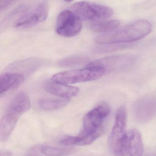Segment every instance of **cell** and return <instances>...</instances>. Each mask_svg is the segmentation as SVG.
<instances>
[{"mask_svg":"<svg viewBox=\"0 0 156 156\" xmlns=\"http://www.w3.org/2000/svg\"><path fill=\"white\" fill-rule=\"evenodd\" d=\"M110 113L109 106L103 103L87 113L81 133L71 139L72 145L85 146L101 136L105 130V122Z\"/></svg>","mask_w":156,"mask_h":156,"instance_id":"cell-1","label":"cell"},{"mask_svg":"<svg viewBox=\"0 0 156 156\" xmlns=\"http://www.w3.org/2000/svg\"><path fill=\"white\" fill-rule=\"evenodd\" d=\"M87 60V58L83 55H73L62 59L58 62V65L62 67H72L86 63Z\"/></svg>","mask_w":156,"mask_h":156,"instance_id":"cell-13","label":"cell"},{"mask_svg":"<svg viewBox=\"0 0 156 156\" xmlns=\"http://www.w3.org/2000/svg\"><path fill=\"white\" fill-rule=\"evenodd\" d=\"M44 88L48 93L65 99L76 96L80 91L78 87L58 83L52 81L47 82Z\"/></svg>","mask_w":156,"mask_h":156,"instance_id":"cell-9","label":"cell"},{"mask_svg":"<svg viewBox=\"0 0 156 156\" xmlns=\"http://www.w3.org/2000/svg\"><path fill=\"white\" fill-rule=\"evenodd\" d=\"M126 107L122 106L118 109L116 113L114 126L109 136L108 142L112 150L127 132L126 131Z\"/></svg>","mask_w":156,"mask_h":156,"instance_id":"cell-8","label":"cell"},{"mask_svg":"<svg viewBox=\"0 0 156 156\" xmlns=\"http://www.w3.org/2000/svg\"><path fill=\"white\" fill-rule=\"evenodd\" d=\"M25 80L23 75L19 73H6L0 77V94H5L20 86Z\"/></svg>","mask_w":156,"mask_h":156,"instance_id":"cell-10","label":"cell"},{"mask_svg":"<svg viewBox=\"0 0 156 156\" xmlns=\"http://www.w3.org/2000/svg\"><path fill=\"white\" fill-rule=\"evenodd\" d=\"M26 156H41L37 149L34 148L30 151Z\"/></svg>","mask_w":156,"mask_h":156,"instance_id":"cell-16","label":"cell"},{"mask_svg":"<svg viewBox=\"0 0 156 156\" xmlns=\"http://www.w3.org/2000/svg\"><path fill=\"white\" fill-rule=\"evenodd\" d=\"M82 29L81 20L69 10L63 11L56 20V32L59 35L72 37L77 35Z\"/></svg>","mask_w":156,"mask_h":156,"instance_id":"cell-7","label":"cell"},{"mask_svg":"<svg viewBox=\"0 0 156 156\" xmlns=\"http://www.w3.org/2000/svg\"><path fill=\"white\" fill-rule=\"evenodd\" d=\"M49 12V5L46 1L41 2L25 12L14 23V28L28 29L44 21Z\"/></svg>","mask_w":156,"mask_h":156,"instance_id":"cell-6","label":"cell"},{"mask_svg":"<svg viewBox=\"0 0 156 156\" xmlns=\"http://www.w3.org/2000/svg\"><path fill=\"white\" fill-rule=\"evenodd\" d=\"M151 23L145 20H138L119 30L98 35L95 41L102 45L132 42L147 36L151 31Z\"/></svg>","mask_w":156,"mask_h":156,"instance_id":"cell-2","label":"cell"},{"mask_svg":"<svg viewBox=\"0 0 156 156\" xmlns=\"http://www.w3.org/2000/svg\"><path fill=\"white\" fill-rule=\"evenodd\" d=\"M41 153L45 156H64L70 154L73 151V149L43 146L41 147Z\"/></svg>","mask_w":156,"mask_h":156,"instance_id":"cell-14","label":"cell"},{"mask_svg":"<svg viewBox=\"0 0 156 156\" xmlns=\"http://www.w3.org/2000/svg\"><path fill=\"white\" fill-rule=\"evenodd\" d=\"M106 70L98 66L60 72L53 76L52 81L63 84H71L94 81L104 76Z\"/></svg>","mask_w":156,"mask_h":156,"instance_id":"cell-3","label":"cell"},{"mask_svg":"<svg viewBox=\"0 0 156 156\" xmlns=\"http://www.w3.org/2000/svg\"><path fill=\"white\" fill-rule=\"evenodd\" d=\"M70 10L80 20L93 22L106 20L114 13L110 7L87 1L75 3L70 8Z\"/></svg>","mask_w":156,"mask_h":156,"instance_id":"cell-4","label":"cell"},{"mask_svg":"<svg viewBox=\"0 0 156 156\" xmlns=\"http://www.w3.org/2000/svg\"><path fill=\"white\" fill-rule=\"evenodd\" d=\"M70 102L67 99H42L39 101V107L46 111H54L67 105Z\"/></svg>","mask_w":156,"mask_h":156,"instance_id":"cell-12","label":"cell"},{"mask_svg":"<svg viewBox=\"0 0 156 156\" xmlns=\"http://www.w3.org/2000/svg\"><path fill=\"white\" fill-rule=\"evenodd\" d=\"M112 151L115 156H142L144 147L139 131L135 129L127 131Z\"/></svg>","mask_w":156,"mask_h":156,"instance_id":"cell-5","label":"cell"},{"mask_svg":"<svg viewBox=\"0 0 156 156\" xmlns=\"http://www.w3.org/2000/svg\"><path fill=\"white\" fill-rule=\"evenodd\" d=\"M14 1H1L0 2V11H3L7 9L9 7L11 6Z\"/></svg>","mask_w":156,"mask_h":156,"instance_id":"cell-15","label":"cell"},{"mask_svg":"<svg viewBox=\"0 0 156 156\" xmlns=\"http://www.w3.org/2000/svg\"><path fill=\"white\" fill-rule=\"evenodd\" d=\"M120 24L117 20H103L93 22L89 25L90 29L96 32L106 34L114 31Z\"/></svg>","mask_w":156,"mask_h":156,"instance_id":"cell-11","label":"cell"}]
</instances>
